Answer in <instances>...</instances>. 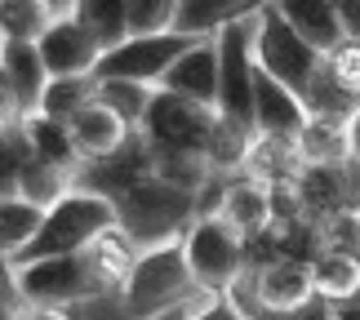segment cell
<instances>
[{"label":"cell","instance_id":"obj_1","mask_svg":"<svg viewBox=\"0 0 360 320\" xmlns=\"http://www.w3.org/2000/svg\"><path fill=\"white\" fill-rule=\"evenodd\" d=\"M112 227H120V214L116 205L98 196V191H85L76 187L67 200H58L53 210L45 214V227L32 241V249L18 258V262H5V267H32V262H45V258H76V254H89L94 241L107 236Z\"/></svg>","mask_w":360,"mask_h":320},{"label":"cell","instance_id":"obj_2","mask_svg":"<svg viewBox=\"0 0 360 320\" xmlns=\"http://www.w3.org/2000/svg\"><path fill=\"white\" fill-rule=\"evenodd\" d=\"M200 285L187 267L183 241L160 245V249H143L129 271V281L120 285V302L124 312L138 320H160L165 312L187 307V302H200Z\"/></svg>","mask_w":360,"mask_h":320},{"label":"cell","instance_id":"obj_3","mask_svg":"<svg viewBox=\"0 0 360 320\" xmlns=\"http://www.w3.org/2000/svg\"><path fill=\"white\" fill-rule=\"evenodd\" d=\"M116 214H120V231L129 236L138 249H160V245L183 241L191 231V222L200 218V196L151 178V183L134 187L129 196L116 205Z\"/></svg>","mask_w":360,"mask_h":320},{"label":"cell","instance_id":"obj_4","mask_svg":"<svg viewBox=\"0 0 360 320\" xmlns=\"http://www.w3.org/2000/svg\"><path fill=\"white\" fill-rule=\"evenodd\" d=\"M183 254H187V267L205 298L231 294L249 276V236H240L218 214H205L191 222V231L183 236Z\"/></svg>","mask_w":360,"mask_h":320},{"label":"cell","instance_id":"obj_5","mask_svg":"<svg viewBox=\"0 0 360 320\" xmlns=\"http://www.w3.org/2000/svg\"><path fill=\"white\" fill-rule=\"evenodd\" d=\"M254 58L271 80H281V85L289 94H298L302 103L311 98L316 80L325 72V58L285 23L281 5H262L258 9V18H254Z\"/></svg>","mask_w":360,"mask_h":320},{"label":"cell","instance_id":"obj_6","mask_svg":"<svg viewBox=\"0 0 360 320\" xmlns=\"http://www.w3.org/2000/svg\"><path fill=\"white\" fill-rule=\"evenodd\" d=\"M9 276H13L18 298L32 302V307H45V312H63V307H72V302L103 298L107 289H112L89 254L45 258V262H32V267H9Z\"/></svg>","mask_w":360,"mask_h":320},{"label":"cell","instance_id":"obj_7","mask_svg":"<svg viewBox=\"0 0 360 320\" xmlns=\"http://www.w3.org/2000/svg\"><path fill=\"white\" fill-rule=\"evenodd\" d=\"M214 129H218L214 107H200V103L178 98V94L156 89V98H151L147 120H143L138 134L147 138V147L156 151V156H210Z\"/></svg>","mask_w":360,"mask_h":320},{"label":"cell","instance_id":"obj_8","mask_svg":"<svg viewBox=\"0 0 360 320\" xmlns=\"http://www.w3.org/2000/svg\"><path fill=\"white\" fill-rule=\"evenodd\" d=\"M254 18L223 27L214 40H218V116L223 120H236V124H254V80H258V58H254Z\"/></svg>","mask_w":360,"mask_h":320},{"label":"cell","instance_id":"obj_9","mask_svg":"<svg viewBox=\"0 0 360 320\" xmlns=\"http://www.w3.org/2000/svg\"><path fill=\"white\" fill-rule=\"evenodd\" d=\"M200 40L196 36H143V40H124L120 49L103 53L98 63V80H134V85H147V89H160L165 76L174 72V63L191 53Z\"/></svg>","mask_w":360,"mask_h":320},{"label":"cell","instance_id":"obj_10","mask_svg":"<svg viewBox=\"0 0 360 320\" xmlns=\"http://www.w3.org/2000/svg\"><path fill=\"white\" fill-rule=\"evenodd\" d=\"M49 67L40 58L36 45H18V40H0V103H5V120H32L40 116V103L49 94Z\"/></svg>","mask_w":360,"mask_h":320},{"label":"cell","instance_id":"obj_11","mask_svg":"<svg viewBox=\"0 0 360 320\" xmlns=\"http://www.w3.org/2000/svg\"><path fill=\"white\" fill-rule=\"evenodd\" d=\"M231 298L240 302V312H258V307H276V312H302L307 302L316 298V285H311V267L302 262H289V258H276V262H262L258 271H249L245 281L231 289Z\"/></svg>","mask_w":360,"mask_h":320},{"label":"cell","instance_id":"obj_12","mask_svg":"<svg viewBox=\"0 0 360 320\" xmlns=\"http://www.w3.org/2000/svg\"><path fill=\"white\" fill-rule=\"evenodd\" d=\"M36 49H40V58H45V67H49L53 80L94 76V72H98V63H103V45L72 18V9H67L63 18L53 23L45 36H40Z\"/></svg>","mask_w":360,"mask_h":320},{"label":"cell","instance_id":"obj_13","mask_svg":"<svg viewBox=\"0 0 360 320\" xmlns=\"http://www.w3.org/2000/svg\"><path fill=\"white\" fill-rule=\"evenodd\" d=\"M311 111L298 94H289L281 80H271L267 72L258 67V80H254V124H258V138H271V143H289L294 147L302 129H307Z\"/></svg>","mask_w":360,"mask_h":320},{"label":"cell","instance_id":"obj_14","mask_svg":"<svg viewBox=\"0 0 360 320\" xmlns=\"http://www.w3.org/2000/svg\"><path fill=\"white\" fill-rule=\"evenodd\" d=\"M218 218H227L240 236H262L276 222V191L249 174H236L223 183V200H218Z\"/></svg>","mask_w":360,"mask_h":320},{"label":"cell","instance_id":"obj_15","mask_svg":"<svg viewBox=\"0 0 360 320\" xmlns=\"http://www.w3.org/2000/svg\"><path fill=\"white\" fill-rule=\"evenodd\" d=\"M67 129H72V143H76V151H80L85 165L112 160L116 151L134 138L129 124H124L112 107H103V103H89L85 111H76V116L67 120Z\"/></svg>","mask_w":360,"mask_h":320},{"label":"cell","instance_id":"obj_16","mask_svg":"<svg viewBox=\"0 0 360 320\" xmlns=\"http://www.w3.org/2000/svg\"><path fill=\"white\" fill-rule=\"evenodd\" d=\"M160 89L218 111V40H200L191 53H183V58L174 63V72L165 76Z\"/></svg>","mask_w":360,"mask_h":320},{"label":"cell","instance_id":"obj_17","mask_svg":"<svg viewBox=\"0 0 360 320\" xmlns=\"http://www.w3.org/2000/svg\"><path fill=\"white\" fill-rule=\"evenodd\" d=\"M281 13H285V23L321 53V58H329V53H338L342 45H347L338 5H325V0H281Z\"/></svg>","mask_w":360,"mask_h":320},{"label":"cell","instance_id":"obj_18","mask_svg":"<svg viewBox=\"0 0 360 320\" xmlns=\"http://www.w3.org/2000/svg\"><path fill=\"white\" fill-rule=\"evenodd\" d=\"M302 169H334V165L352 160V143H347V120L342 116H311L302 138L294 143Z\"/></svg>","mask_w":360,"mask_h":320},{"label":"cell","instance_id":"obj_19","mask_svg":"<svg viewBox=\"0 0 360 320\" xmlns=\"http://www.w3.org/2000/svg\"><path fill=\"white\" fill-rule=\"evenodd\" d=\"M18 124H22L27 143H32V151H36V160L58 165V169H67V174H80V169H85V160H80V151L72 143V129H67L63 120L32 116V120H18Z\"/></svg>","mask_w":360,"mask_h":320},{"label":"cell","instance_id":"obj_20","mask_svg":"<svg viewBox=\"0 0 360 320\" xmlns=\"http://www.w3.org/2000/svg\"><path fill=\"white\" fill-rule=\"evenodd\" d=\"M311 285H316V298H325L329 307L352 302L360 294V258L356 254H338V249H325V254L311 262Z\"/></svg>","mask_w":360,"mask_h":320},{"label":"cell","instance_id":"obj_21","mask_svg":"<svg viewBox=\"0 0 360 320\" xmlns=\"http://www.w3.org/2000/svg\"><path fill=\"white\" fill-rule=\"evenodd\" d=\"M45 214L49 210H40V205L22 200V196L0 200V249H5V262H18L32 249V241L45 227Z\"/></svg>","mask_w":360,"mask_h":320},{"label":"cell","instance_id":"obj_22","mask_svg":"<svg viewBox=\"0 0 360 320\" xmlns=\"http://www.w3.org/2000/svg\"><path fill=\"white\" fill-rule=\"evenodd\" d=\"M72 18L98 40L103 53H112L129 40V9H124V0H76Z\"/></svg>","mask_w":360,"mask_h":320},{"label":"cell","instance_id":"obj_23","mask_svg":"<svg viewBox=\"0 0 360 320\" xmlns=\"http://www.w3.org/2000/svg\"><path fill=\"white\" fill-rule=\"evenodd\" d=\"M63 13L67 9L40 5V0H5V5H0V32H5V40H18V45H40V36H45Z\"/></svg>","mask_w":360,"mask_h":320},{"label":"cell","instance_id":"obj_24","mask_svg":"<svg viewBox=\"0 0 360 320\" xmlns=\"http://www.w3.org/2000/svg\"><path fill=\"white\" fill-rule=\"evenodd\" d=\"M89 103H98V76H76V80H49V94L40 103V116L49 120H72L76 111H85Z\"/></svg>","mask_w":360,"mask_h":320},{"label":"cell","instance_id":"obj_25","mask_svg":"<svg viewBox=\"0 0 360 320\" xmlns=\"http://www.w3.org/2000/svg\"><path fill=\"white\" fill-rule=\"evenodd\" d=\"M151 98H156V89L134 85V80H98V103H103V107H112V111H116L124 124H129L134 134L143 129Z\"/></svg>","mask_w":360,"mask_h":320},{"label":"cell","instance_id":"obj_26","mask_svg":"<svg viewBox=\"0 0 360 320\" xmlns=\"http://www.w3.org/2000/svg\"><path fill=\"white\" fill-rule=\"evenodd\" d=\"M124 9H129V40H143V36H174L178 0H124Z\"/></svg>","mask_w":360,"mask_h":320},{"label":"cell","instance_id":"obj_27","mask_svg":"<svg viewBox=\"0 0 360 320\" xmlns=\"http://www.w3.org/2000/svg\"><path fill=\"white\" fill-rule=\"evenodd\" d=\"M325 76L338 85L342 98H352L360 107V45H352V40H347L338 53H329V58H325Z\"/></svg>","mask_w":360,"mask_h":320},{"label":"cell","instance_id":"obj_28","mask_svg":"<svg viewBox=\"0 0 360 320\" xmlns=\"http://www.w3.org/2000/svg\"><path fill=\"white\" fill-rule=\"evenodd\" d=\"M191 320H249V316L240 312V302L231 298V294H210V298L196 302Z\"/></svg>","mask_w":360,"mask_h":320},{"label":"cell","instance_id":"obj_29","mask_svg":"<svg viewBox=\"0 0 360 320\" xmlns=\"http://www.w3.org/2000/svg\"><path fill=\"white\" fill-rule=\"evenodd\" d=\"M338 18L352 45H360V0H338Z\"/></svg>","mask_w":360,"mask_h":320},{"label":"cell","instance_id":"obj_30","mask_svg":"<svg viewBox=\"0 0 360 320\" xmlns=\"http://www.w3.org/2000/svg\"><path fill=\"white\" fill-rule=\"evenodd\" d=\"M294 320H334V307H329L325 298H311V302H307V307H302Z\"/></svg>","mask_w":360,"mask_h":320},{"label":"cell","instance_id":"obj_31","mask_svg":"<svg viewBox=\"0 0 360 320\" xmlns=\"http://www.w3.org/2000/svg\"><path fill=\"white\" fill-rule=\"evenodd\" d=\"M347 143H352V160L360 165V107L347 116Z\"/></svg>","mask_w":360,"mask_h":320},{"label":"cell","instance_id":"obj_32","mask_svg":"<svg viewBox=\"0 0 360 320\" xmlns=\"http://www.w3.org/2000/svg\"><path fill=\"white\" fill-rule=\"evenodd\" d=\"M334 320H360V294H356L352 302H338V307H334Z\"/></svg>","mask_w":360,"mask_h":320},{"label":"cell","instance_id":"obj_33","mask_svg":"<svg viewBox=\"0 0 360 320\" xmlns=\"http://www.w3.org/2000/svg\"><path fill=\"white\" fill-rule=\"evenodd\" d=\"M298 312H276V307H258V312H249V320H294Z\"/></svg>","mask_w":360,"mask_h":320},{"label":"cell","instance_id":"obj_34","mask_svg":"<svg viewBox=\"0 0 360 320\" xmlns=\"http://www.w3.org/2000/svg\"><path fill=\"white\" fill-rule=\"evenodd\" d=\"M18 320H67L63 312H45V307H32V312H18Z\"/></svg>","mask_w":360,"mask_h":320},{"label":"cell","instance_id":"obj_35","mask_svg":"<svg viewBox=\"0 0 360 320\" xmlns=\"http://www.w3.org/2000/svg\"><path fill=\"white\" fill-rule=\"evenodd\" d=\"M191 312H196V302H187V307H174V312H165L160 320H191Z\"/></svg>","mask_w":360,"mask_h":320},{"label":"cell","instance_id":"obj_36","mask_svg":"<svg viewBox=\"0 0 360 320\" xmlns=\"http://www.w3.org/2000/svg\"><path fill=\"white\" fill-rule=\"evenodd\" d=\"M356 258H360V214H356Z\"/></svg>","mask_w":360,"mask_h":320}]
</instances>
